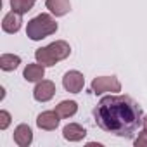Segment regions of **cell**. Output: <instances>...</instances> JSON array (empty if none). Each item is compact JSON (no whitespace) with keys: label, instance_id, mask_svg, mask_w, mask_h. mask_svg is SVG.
Wrapping results in <instances>:
<instances>
[{"label":"cell","instance_id":"cell-1","mask_svg":"<svg viewBox=\"0 0 147 147\" xmlns=\"http://www.w3.org/2000/svg\"><path fill=\"white\" fill-rule=\"evenodd\" d=\"M94 121L106 133L133 138L142 126L144 113L138 102L130 95H106L94 107Z\"/></svg>","mask_w":147,"mask_h":147},{"label":"cell","instance_id":"cell-2","mask_svg":"<svg viewBox=\"0 0 147 147\" xmlns=\"http://www.w3.org/2000/svg\"><path fill=\"white\" fill-rule=\"evenodd\" d=\"M55 31H57V23H55L54 16L47 14V12H42L36 18L30 19L28 26H26V36L33 42H40V40L54 35Z\"/></svg>","mask_w":147,"mask_h":147},{"label":"cell","instance_id":"cell-3","mask_svg":"<svg viewBox=\"0 0 147 147\" xmlns=\"http://www.w3.org/2000/svg\"><path fill=\"white\" fill-rule=\"evenodd\" d=\"M90 87L95 95H102L106 92H109V94L121 92V83L116 76H97V78H94Z\"/></svg>","mask_w":147,"mask_h":147},{"label":"cell","instance_id":"cell-4","mask_svg":"<svg viewBox=\"0 0 147 147\" xmlns=\"http://www.w3.org/2000/svg\"><path fill=\"white\" fill-rule=\"evenodd\" d=\"M62 87L66 92H71V94H80L85 87V78L80 71L76 69H71L67 71L66 75L62 76Z\"/></svg>","mask_w":147,"mask_h":147},{"label":"cell","instance_id":"cell-5","mask_svg":"<svg viewBox=\"0 0 147 147\" xmlns=\"http://www.w3.org/2000/svg\"><path fill=\"white\" fill-rule=\"evenodd\" d=\"M54 95H55V85H54V82H50V80H42V82H38L36 87H35V90H33V97H35V100H38V102H49Z\"/></svg>","mask_w":147,"mask_h":147},{"label":"cell","instance_id":"cell-6","mask_svg":"<svg viewBox=\"0 0 147 147\" xmlns=\"http://www.w3.org/2000/svg\"><path fill=\"white\" fill-rule=\"evenodd\" d=\"M59 123H61V116L55 113V109L54 111H43L36 116V126L40 130L52 131L59 126Z\"/></svg>","mask_w":147,"mask_h":147},{"label":"cell","instance_id":"cell-7","mask_svg":"<svg viewBox=\"0 0 147 147\" xmlns=\"http://www.w3.org/2000/svg\"><path fill=\"white\" fill-rule=\"evenodd\" d=\"M21 16H23V14L14 12V11L7 12V14L4 16V19H2V30H4L5 33H9V35L18 33V31L21 30V26H23V18H21Z\"/></svg>","mask_w":147,"mask_h":147},{"label":"cell","instance_id":"cell-8","mask_svg":"<svg viewBox=\"0 0 147 147\" xmlns=\"http://www.w3.org/2000/svg\"><path fill=\"white\" fill-rule=\"evenodd\" d=\"M14 142L19 145V147H28L31 142H33V130L30 128V125L26 123H21L14 128Z\"/></svg>","mask_w":147,"mask_h":147},{"label":"cell","instance_id":"cell-9","mask_svg":"<svg viewBox=\"0 0 147 147\" xmlns=\"http://www.w3.org/2000/svg\"><path fill=\"white\" fill-rule=\"evenodd\" d=\"M85 135H87V130L78 123H69L62 128V137L67 142H80L85 138Z\"/></svg>","mask_w":147,"mask_h":147},{"label":"cell","instance_id":"cell-10","mask_svg":"<svg viewBox=\"0 0 147 147\" xmlns=\"http://www.w3.org/2000/svg\"><path fill=\"white\" fill-rule=\"evenodd\" d=\"M23 76H24V80L26 82H30V83H38V82H42L43 80V76H45V66H42V64H28L26 67H24V71H23Z\"/></svg>","mask_w":147,"mask_h":147},{"label":"cell","instance_id":"cell-11","mask_svg":"<svg viewBox=\"0 0 147 147\" xmlns=\"http://www.w3.org/2000/svg\"><path fill=\"white\" fill-rule=\"evenodd\" d=\"M45 5L50 11V14H54L55 18H62L71 11L69 0H45Z\"/></svg>","mask_w":147,"mask_h":147},{"label":"cell","instance_id":"cell-12","mask_svg":"<svg viewBox=\"0 0 147 147\" xmlns=\"http://www.w3.org/2000/svg\"><path fill=\"white\" fill-rule=\"evenodd\" d=\"M47 47H49V50L52 52V55L57 59V62L62 61V59H66V57H69V54H71V47H69V43L64 42V40H55V42H52V43L47 45Z\"/></svg>","mask_w":147,"mask_h":147},{"label":"cell","instance_id":"cell-13","mask_svg":"<svg viewBox=\"0 0 147 147\" xmlns=\"http://www.w3.org/2000/svg\"><path fill=\"white\" fill-rule=\"evenodd\" d=\"M55 113L61 118H71L78 113V102L76 100H62L55 106Z\"/></svg>","mask_w":147,"mask_h":147},{"label":"cell","instance_id":"cell-14","mask_svg":"<svg viewBox=\"0 0 147 147\" xmlns=\"http://www.w3.org/2000/svg\"><path fill=\"white\" fill-rule=\"evenodd\" d=\"M35 59L38 64L45 66V67H50V66H55L57 64V59L52 55V52L49 50V47H40L35 50Z\"/></svg>","mask_w":147,"mask_h":147},{"label":"cell","instance_id":"cell-15","mask_svg":"<svg viewBox=\"0 0 147 147\" xmlns=\"http://www.w3.org/2000/svg\"><path fill=\"white\" fill-rule=\"evenodd\" d=\"M21 64V57L16 54H2L0 55V69L2 71H14Z\"/></svg>","mask_w":147,"mask_h":147},{"label":"cell","instance_id":"cell-16","mask_svg":"<svg viewBox=\"0 0 147 147\" xmlns=\"http://www.w3.org/2000/svg\"><path fill=\"white\" fill-rule=\"evenodd\" d=\"M35 7V0H11V9L19 14H26Z\"/></svg>","mask_w":147,"mask_h":147},{"label":"cell","instance_id":"cell-17","mask_svg":"<svg viewBox=\"0 0 147 147\" xmlns=\"http://www.w3.org/2000/svg\"><path fill=\"white\" fill-rule=\"evenodd\" d=\"M11 114L5 111V109H2L0 111V130H7L9 128V125H11Z\"/></svg>","mask_w":147,"mask_h":147},{"label":"cell","instance_id":"cell-18","mask_svg":"<svg viewBox=\"0 0 147 147\" xmlns=\"http://www.w3.org/2000/svg\"><path fill=\"white\" fill-rule=\"evenodd\" d=\"M135 145L137 147H147V131H140L138 133V138H135Z\"/></svg>","mask_w":147,"mask_h":147},{"label":"cell","instance_id":"cell-19","mask_svg":"<svg viewBox=\"0 0 147 147\" xmlns=\"http://www.w3.org/2000/svg\"><path fill=\"white\" fill-rule=\"evenodd\" d=\"M142 126H144V130L147 131V114L144 116V121H142Z\"/></svg>","mask_w":147,"mask_h":147}]
</instances>
